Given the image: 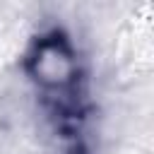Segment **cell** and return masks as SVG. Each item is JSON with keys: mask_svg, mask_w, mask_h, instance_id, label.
Masks as SVG:
<instances>
[{"mask_svg": "<svg viewBox=\"0 0 154 154\" xmlns=\"http://www.w3.org/2000/svg\"><path fill=\"white\" fill-rule=\"evenodd\" d=\"M29 70L38 84L51 87V89H63L72 84L77 63L65 38L48 36L36 43V51L29 60Z\"/></svg>", "mask_w": 154, "mask_h": 154, "instance_id": "6da1fadb", "label": "cell"}]
</instances>
